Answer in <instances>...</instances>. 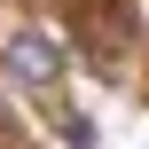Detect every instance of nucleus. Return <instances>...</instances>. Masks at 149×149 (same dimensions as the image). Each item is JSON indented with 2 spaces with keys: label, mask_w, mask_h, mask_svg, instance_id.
I'll return each mask as SVG.
<instances>
[{
  "label": "nucleus",
  "mask_w": 149,
  "mask_h": 149,
  "mask_svg": "<svg viewBox=\"0 0 149 149\" xmlns=\"http://www.w3.org/2000/svg\"><path fill=\"white\" fill-rule=\"evenodd\" d=\"M0 63H8L31 94H55V86H63V39H55V31H31V24L8 31V39H0Z\"/></svg>",
  "instance_id": "nucleus-1"
},
{
  "label": "nucleus",
  "mask_w": 149,
  "mask_h": 149,
  "mask_svg": "<svg viewBox=\"0 0 149 149\" xmlns=\"http://www.w3.org/2000/svg\"><path fill=\"white\" fill-rule=\"evenodd\" d=\"M0 126H8V102H0Z\"/></svg>",
  "instance_id": "nucleus-2"
}]
</instances>
